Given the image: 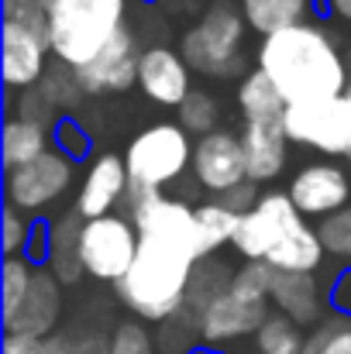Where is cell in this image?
Returning <instances> with one entry per match:
<instances>
[{"label":"cell","instance_id":"6da1fadb","mask_svg":"<svg viewBox=\"0 0 351 354\" xmlns=\"http://www.w3.org/2000/svg\"><path fill=\"white\" fill-rule=\"evenodd\" d=\"M255 69H262L276 83L289 107L338 100L351 83L338 38L317 21L262 38L255 52Z\"/></svg>","mask_w":351,"mask_h":354},{"label":"cell","instance_id":"7a4b0ae2","mask_svg":"<svg viewBox=\"0 0 351 354\" xmlns=\"http://www.w3.org/2000/svg\"><path fill=\"white\" fill-rule=\"evenodd\" d=\"M138 258L131 272L114 286L120 306L141 324H165L172 320L190 292L193 268L200 261L197 248L169 241V237L138 234Z\"/></svg>","mask_w":351,"mask_h":354},{"label":"cell","instance_id":"3957f363","mask_svg":"<svg viewBox=\"0 0 351 354\" xmlns=\"http://www.w3.org/2000/svg\"><path fill=\"white\" fill-rule=\"evenodd\" d=\"M248 21L237 0H207L200 17L179 35V55L207 80H244L248 76Z\"/></svg>","mask_w":351,"mask_h":354},{"label":"cell","instance_id":"277c9868","mask_svg":"<svg viewBox=\"0 0 351 354\" xmlns=\"http://www.w3.org/2000/svg\"><path fill=\"white\" fill-rule=\"evenodd\" d=\"M52 59L83 69L127 28V0H45Z\"/></svg>","mask_w":351,"mask_h":354},{"label":"cell","instance_id":"5b68a950","mask_svg":"<svg viewBox=\"0 0 351 354\" xmlns=\"http://www.w3.org/2000/svg\"><path fill=\"white\" fill-rule=\"evenodd\" d=\"M269 282H272V265L269 261H241L231 289L224 296H217L204 310V317L197 320L200 344L221 351L224 344L255 337L276 310L272 296H269Z\"/></svg>","mask_w":351,"mask_h":354},{"label":"cell","instance_id":"8992f818","mask_svg":"<svg viewBox=\"0 0 351 354\" xmlns=\"http://www.w3.org/2000/svg\"><path fill=\"white\" fill-rule=\"evenodd\" d=\"M193 145L190 131L179 120H159L138 131L124 148V165L134 186L152 193H165L169 186L183 183L193 169Z\"/></svg>","mask_w":351,"mask_h":354},{"label":"cell","instance_id":"52a82bcc","mask_svg":"<svg viewBox=\"0 0 351 354\" xmlns=\"http://www.w3.org/2000/svg\"><path fill=\"white\" fill-rule=\"evenodd\" d=\"M138 227L127 214H111V217H97V221H87L83 224V234H80V261H83V272L97 282H107L117 286L134 258H138Z\"/></svg>","mask_w":351,"mask_h":354},{"label":"cell","instance_id":"ba28073f","mask_svg":"<svg viewBox=\"0 0 351 354\" xmlns=\"http://www.w3.org/2000/svg\"><path fill=\"white\" fill-rule=\"evenodd\" d=\"M73 179H76V162L66 158L59 148H52L21 169H7L3 200H7V207H14L28 217H38V214L52 210L73 189Z\"/></svg>","mask_w":351,"mask_h":354},{"label":"cell","instance_id":"9c48e42d","mask_svg":"<svg viewBox=\"0 0 351 354\" xmlns=\"http://www.w3.org/2000/svg\"><path fill=\"white\" fill-rule=\"evenodd\" d=\"M282 131H286L289 145L314 148V151L327 155V162L345 158L351 165V111L345 97L286 107Z\"/></svg>","mask_w":351,"mask_h":354},{"label":"cell","instance_id":"30bf717a","mask_svg":"<svg viewBox=\"0 0 351 354\" xmlns=\"http://www.w3.org/2000/svg\"><path fill=\"white\" fill-rule=\"evenodd\" d=\"M303 221L307 217L293 207L286 189H269V193H262L258 207L241 217L237 234L231 241L234 254L241 261H265Z\"/></svg>","mask_w":351,"mask_h":354},{"label":"cell","instance_id":"8fae6325","mask_svg":"<svg viewBox=\"0 0 351 354\" xmlns=\"http://www.w3.org/2000/svg\"><path fill=\"white\" fill-rule=\"evenodd\" d=\"M293 207L310 221H327L331 214L351 207V176L338 162H310L286 186Z\"/></svg>","mask_w":351,"mask_h":354},{"label":"cell","instance_id":"7c38bea8","mask_svg":"<svg viewBox=\"0 0 351 354\" xmlns=\"http://www.w3.org/2000/svg\"><path fill=\"white\" fill-rule=\"evenodd\" d=\"M193 183L210 193V196H221L234 189L237 183L248 179V165H244V148H241V134H234L228 127L207 134V138H197L193 145Z\"/></svg>","mask_w":351,"mask_h":354},{"label":"cell","instance_id":"4fadbf2b","mask_svg":"<svg viewBox=\"0 0 351 354\" xmlns=\"http://www.w3.org/2000/svg\"><path fill=\"white\" fill-rule=\"evenodd\" d=\"M127 186H131V176H127V165H124V155L114 151H100L90 158L87 172H83V183L76 189V200H73V210L83 217V221H97V217H111L120 210L124 196H127Z\"/></svg>","mask_w":351,"mask_h":354},{"label":"cell","instance_id":"5bb4252c","mask_svg":"<svg viewBox=\"0 0 351 354\" xmlns=\"http://www.w3.org/2000/svg\"><path fill=\"white\" fill-rule=\"evenodd\" d=\"M138 90L159 104V107H183V100L197 90L193 86V69L179 55V48L169 45H148L141 48L138 62Z\"/></svg>","mask_w":351,"mask_h":354},{"label":"cell","instance_id":"9a60e30c","mask_svg":"<svg viewBox=\"0 0 351 354\" xmlns=\"http://www.w3.org/2000/svg\"><path fill=\"white\" fill-rule=\"evenodd\" d=\"M62 306H66L62 282L48 268H35V279H31L28 296L21 299V306L10 317L0 320L3 324V334H21V337H42V341H48L59 330Z\"/></svg>","mask_w":351,"mask_h":354},{"label":"cell","instance_id":"2e32d148","mask_svg":"<svg viewBox=\"0 0 351 354\" xmlns=\"http://www.w3.org/2000/svg\"><path fill=\"white\" fill-rule=\"evenodd\" d=\"M138 62H141V48H138V35L131 28H124L114 41L83 69H76L87 97H107V93H127L138 86Z\"/></svg>","mask_w":351,"mask_h":354},{"label":"cell","instance_id":"e0dca14e","mask_svg":"<svg viewBox=\"0 0 351 354\" xmlns=\"http://www.w3.org/2000/svg\"><path fill=\"white\" fill-rule=\"evenodd\" d=\"M0 41H3V86L7 93H21L42 83L45 69L52 66L48 38L17 24L0 21Z\"/></svg>","mask_w":351,"mask_h":354},{"label":"cell","instance_id":"ac0fdd59","mask_svg":"<svg viewBox=\"0 0 351 354\" xmlns=\"http://www.w3.org/2000/svg\"><path fill=\"white\" fill-rule=\"evenodd\" d=\"M269 296L272 306L289 317L293 324H300L303 330H314L327 320V289L317 282V275H300V272H276L272 268V282H269Z\"/></svg>","mask_w":351,"mask_h":354},{"label":"cell","instance_id":"d6986e66","mask_svg":"<svg viewBox=\"0 0 351 354\" xmlns=\"http://www.w3.org/2000/svg\"><path fill=\"white\" fill-rule=\"evenodd\" d=\"M241 148L251 183H276L286 172L289 162V138L282 124H244L241 127Z\"/></svg>","mask_w":351,"mask_h":354},{"label":"cell","instance_id":"ffe728a7","mask_svg":"<svg viewBox=\"0 0 351 354\" xmlns=\"http://www.w3.org/2000/svg\"><path fill=\"white\" fill-rule=\"evenodd\" d=\"M237 7H241L251 35H258V38L307 24V21H314L317 10H327L324 0H237Z\"/></svg>","mask_w":351,"mask_h":354},{"label":"cell","instance_id":"44dd1931","mask_svg":"<svg viewBox=\"0 0 351 354\" xmlns=\"http://www.w3.org/2000/svg\"><path fill=\"white\" fill-rule=\"evenodd\" d=\"M234 104H237V114L244 124H282L286 107H289L282 100V93L276 90V83L262 69H251L234 86Z\"/></svg>","mask_w":351,"mask_h":354},{"label":"cell","instance_id":"7402d4cb","mask_svg":"<svg viewBox=\"0 0 351 354\" xmlns=\"http://www.w3.org/2000/svg\"><path fill=\"white\" fill-rule=\"evenodd\" d=\"M234 275H237V268H234L228 258H221V254H210V258H200L197 261V268H193V279H190V292H186V303H183V317H190L193 324L204 317V310L217 299V296H224L228 289H231Z\"/></svg>","mask_w":351,"mask_h":354},{"label":"cell","instance_id":"603a6c76","mask_svg":"<svg viewBox=\"0 0 351 354\" xmlns=\"http://www.w3.org/2000/svg\"><path fill=\"white\" fill-rule=\"evenodd\" d=\"M83 217L76 210H66L62 217L52 221V254H48V272L62 282V286H73L80 282L87 272H83V261H80V234H83Z\"/></svg>","mask_w":351,"mask_h":354},{"label":"cell","instance_id":"cb8c5ba5","mask_svg":"<svg viewBox=\"0 0 351 354\" xmlns=\"http://www.w3.org/2000/svg\"><path fill=\"white\" fill-rule=\"evenodd\" d=\"M324 244H321V234H317V224H300L293 234L286 237L265 261L276 268V272H300V275H317L324 268Z\"/></svg>","mask_w":351,"mask_h":354},{"label":"cell","instance_id":"d4e9b609","mask_svg":"<svg viewBox=\"0 0 351 354\" xmlns=\"http://www.w3.org/2000/svg\"><path fill=\"white\" fill-rule=\"evenodd\" d=\"M52 151V131L21 118L3 120V169H21Z\"/></svg>","mask_w":351,"mask_h":354},{"label":"cell","instance_id":"484cf974","mask_svg":"<svg viewBox=\"0 0 351 354\" xmlns=\"http://www.w3.org/2000/svg\"><path fill=\"white\" fill-rule=\"evenodd\" d=\"M38 90L45 93V100H48L62 118H73V111H80V104L87 100V90H83L76 69L66 66V62H59V59H52V66L45 69Z\"/></svg>","mask_w":351,"mask_h":354},{"label":"cell","instance_id":"4316f807","mask_svg":"<svg viewBox=\"0 0 351 354\" xmlns=\"http://www.w3.org/2000/svg\"><path fill=\"white\" fill-rule=\"evenodd\" d=\"M197 224H200V241H204V258H210L234 241L241 217L228 207H221L217 200H207V203H197Z\"/></svg>","mask_w":351,"mask_h":354},{"label":"cell","instance_id":"83f0119b","mask_svg":"<svg viewBox=\"0 0 351 354\" xmlns=\"http://www.w3.org/2000/svg\"><path fill=\"white\" fill-rule=\"evenodd\" d=\"M255 354H307V334L300 324L272 310V317L255 334Z\"/></svg>","mask_w":351,"mask_h":354},{"label":"cell","instance_id":"f1b7e54d","mask_svg":"<svg viewBox=\"0 0 351 354\" xmlns=\"http://www.w3.org/2000/svg\"><path fill=\"white\" fill-rule=\"evenodd\" d=\"M48 354H111V334L90 324L59 327L48 337Z\"/></svg>","mask_w":351,"mask_h":354},{"label":"cell","instance_id":"f546056e","mask_svg":"<svg viewBox=\"0 0 351 354\" xmlns=\"http://www.w3.org/2000/svg\"><path fill=\"white\" fill-rule=\"evenodd\" d=\"M217 120H221V104H217V97L207 93V90H193V93L183 100V107H179V124H183L190 134H197V138H207V134L221 131Z\"/></svg>","mask_w":351,"mask_h":354},{"label":"cell","instance_id":"4dcf8cb0","mask_svg":"<svg viewBox=\"0 0 351 354\" xmlns=\"http://www.w3.org/2000/svg\"><path fill=\"white\" fill-rule=\"evenodd\" d=\"M7 118L31 120V124H42V127L55 131V124L62 120V114L45 100V93L38 86H31V90H21V93H7Z\"/></svg>","mask_w":351,"mask_h":354},{"label":"cell","instance_id":"1f68e13d","mask_svg":"<svg viewBox=\"0 0 351 354\" xmlns=\"http://www.w3.org/2000/svg\"><path fill=\"white\" fill-rule=\"evenodd\" d=\"M155 344H159V354H193L200 348V330H197V324L190 317L176 313L172 320L159 324Z\"/></svg>","mask_w":351,"mask_h":354},{"label":"cell","instance_id":"d6a6232c","mask_svg":"<svg viewBox=\"0 0 351 354\" xmlns=\"http://www.w3.org/2000/svg\"><path fill=\"white\" fill-rule=\"evenodd\" d=\"M317 234H321L324 251H327L341 268L351 265V207L331 214L327 221H321V224H317Z\"/></svg>","mask_w":351,"mask_h":354},{"label":"cell","instance_id":"836d02e7","mask_svg":"<svg viewBox=\"0 0 351 354\" xmlns=\"http://www.w3.org/2000/svg\"><path fill=\"white\" fill-rule=\"evenodd\" d=\"M307 354H351V320L327 317L307 334Z\"/></svg>","mask_w":351,"mask_h":354},{"label":"cell","instance_id":"e575fe53","mask_svg":"<svg viewBox=\"0 0 351 354\" xmlns=\"http://www.w3.org/2000/svg\"><path fill=\"white\" fill-rule=\"evenodd\" d=\"M31 279H35V265L28 258H3V313H0V320L21 306V299L31 289Z\"/></svg>","mask_w":351,"mask_h":354},{"label":"cell","instance_id":"d590c367","mask_svg":"<svg viewBox=\"0 0 351 354\" xmlns=\"http://www.w3.org/2000/svg\"><path fill=\"white\" fill-rule=\"evenodd\" d=\"M52 141H55V148H59L66 158H73L76 165L87 162V158L93 155V134L83 127V120L80 118H62L59 120L55 131H52Z\"/></svg>","mask_w":351,"mask_h":354},{"label":"cell","instance_id":"8d00e7d4","mask_svg":"<svg viewBox=\"0 0 351 354\" xmlns=\"http://www.w3.org/2000/svg\"><path fill=\"white\" fill-rule=\"evenodd\" d=\"M111 354H159L155 334L141 320H120L111 330Z\"/></svg>","mask_w":351,"mask_h":354},{"label":"cell","instance_id":"74e56055","mask_svg":"<svg viewBox=\"0 0 351 354\" xmlns=\"http://www.w3.org/2000/svg\"><path fill=\"white\" fill-rule=\"evenodd\" d=\"M0 17H3V24H17V28H28V31H38V35L48 38V7H45V0H3Z\"/></svg>","mask_w":351,"mask_h":354},{"label":"cell","instance_id":"f35d334b","mask_svg":"<svg viewBox=\"0 0 351 354\" xmlns=\"http://www.w3.org/2000/svg\"><path fill=\"white\" fill-rule=\"evenodd\" d=\"M28 237H31V217L3 203V254L21 258L28 248Z\"/></svg>","mask_w":351,"mask_h":354},{"label":"cell","instance_id":"ab89813d","mask_svg":"<svg viewBox=\"0 0 351 354\" xmlns=\"http://www.w3.org/2000/svg\"><path fill=\"white\" fill-rule=\"evenodd\" d=\"M210 200H217L221 207H228V210H234L237 217H244V214H251V210L258 207L262 193H258V183L244 179V183H237L234 189H228V193H221V196H210Z\"/></svg>","mask_w":351,"mask_h":354},{"label":"cell","instance_id":"60d3db41","mask_svg":"<svg viewBox=\"0 0 351 354\" xmlns=\"http://www.w3.org/2000/svg\"><path fill=\"white\" fill-rule=\"evenodd\" d=\"M52 254V221H31V237L21 258H28L35 268H45Z\"/></svg>","mask_w":351,"mask_h":354},{"label":"cell","instance_id":"b9f144b4","mask_svg":"<svg viewBox=\"0 0 351 354\" xmlns=\"http://www.w3.org/2000/svg\"><path fill=\"white\" fill-rule=\"evenodd\" d=\"M327 303H331L334 317L351 320V265L334 272V279H331V286H327Z\"/></svg>","mask_w":351,"mask_h":354},{"label":"cell","instance_id":"7bdbcfd3","mask_svg":"<svg viewBox=\"0 0 351 354\" xmlns=\"http://www.w3.org/2000/svg\"><path fill=\"white\" fill-rule=\"evenodd\" d=\"M0 354H48V341H42V337H21V334H3Z\"/></svg>","mask_w":351,"mask_h":354},{"label":"cell","instance_id":"ee69618b","mask_svg":"<svg viewBox=\"0 0 351 354\" xmlns=\"http://www.w3.org/2000/svg\"><path fill=\"white\" fill-rule=\"evenodd\" d=\"M324 7H327L331 14H338L341 21H348L351 24V0H324Z\"/></svg>","mask_w":351,"mask_h":354},{"label":"cell","instance_id":"f6af8a7d","mask_svg":"<svg viewBox=\"0 0 351 354\" xmlns=\"http://www.w3.org/2000/svg\"><path fill=\"white\" fill-rule=\"evenodd\" d=\"M193 354H224V351H217V348H207V344H200Z\"/></svg>","mask_w":351,"mask_h":354},{"label":"cell","instance_id":"bcb514c9","mask_svg":"<svg viewBox=\"0 0 351 354\" xmlns=\"http://www.w3.org/2000/svg\"><path fill=\"white\" fill-rule=\"evenodd\" d=\"M345 104H348V111H351V83H348V90H345Z\"/></svg>","mask_w":351,"mask_h":354}]
</instances>
